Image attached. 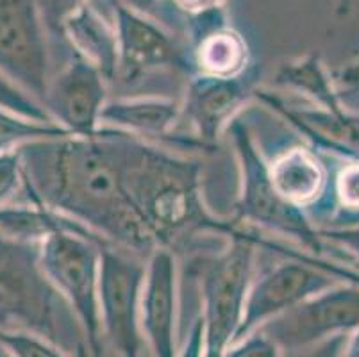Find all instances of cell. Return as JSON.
Instances as JSON below:
<instances>
[{
    "label": "cell",
    "instance_id": "obj_8",
    "mask_svg": "<svg viewBox=\"0 0 359 357\" xmlns=\"http://www.w3.org/2000/svg\"><path fill=\"white\" fill-rule=\"evenodd\" d=\"M145 263L147 260L115 245L102 248L100 318L106 346L118 357H145L152 352L140 322Z\"/></svg>",
    "mask_w": 359,
    "mask_h": 357
},
{
    "label": "cell",
    "instance_id": "obj_19",
    "mask_svg": "<svg viewBox=\"0 0 359 357\" xmlns=\"http://www.w3.org/2000/svg\"><path fill=\"white\" fill-rule=\"evenodd\" d=\"M191 61V75H213V77H236L252 67L247 39L224 25L188 41Z\"/></svg>",
    "mask_w": 359,
    "mask_h": 357
},
{
    "label": "cell",
    "instance_id": "obj_7",
    "mask_svg": "<svg viewBox=\"0 0 359 357\" xmlns=\"http://www.w3.org/2000/svg\"><path fill=\"white\" fill-rule=\"evenodd\" d=\"M272 248L288 255V260L276 264L252 281L245 299L243 316L234 342L259 329L269 320L311 299L320 291L336 286L339 277H351L352 281L359 283L355 275L334 264L324 267L315 257H308L299 252H285L283 247L276 243Z\"/></svg>",
    "mask_w": 359,
    "mask_h": 357
},
{
    "label": "cell",
    "instance_id": "obj_1",
    "mask_svg": "<svg viewBox=\"0 0 359 357\" xmlns=\"http://www.w3.org/2000/svg\"><path fill=\"white\" fill-rule=\"evenodd\" d=\"M18 154L24 202L70 216L143 260L159 248L127 193L116 129L38 140L22 145Z\"/></svg>",
    "mask_w": 359,
    "mask_h": 357
},
{
    "label": "cell",
    "instance_id": "obj_3",
    "mask_svg": "<svg viewBox=\"0 0 359 357\" xmlns=\"http://www.w3.org/2000/svg\"><path fill=\"white\" fill-rule=\"evenodd\" d=\"M0 330L27 332L68 357H91L83 325L40 263V243L0 231Z\"/></svg>",
    "mask_w": 359,
    "mask_h": 357
},
{
    "label": "cell",
    "instance_id": "obj_4",
    "mask_svg": "<svg viewBox=\"0 0 359 357\" xmlns=\"http://www.w3.org/2000/svg\"><path fill=\"white\" fill-rule=\"evenodd\" d=\"M257 234L240 227L227 247L195 260V279L201 291L204 323V357H222L234 342L243 316V306L254 281Z\"/></svg>",
    "mask_w": 359,
    "mask_h": 357
},
{
    "label": "cell",
    "instance_id": "obj_16",
    "mask_svg": "<svg viewBox=\"0 0 359 357\" xmlns=\"http://www.w3.org/2000/svg\"><path fill=\"white\" fill-rule=\"evenodd\" d=\"M254 98L285 118L286 123L302 134L316 152L359 159V116H352L347 111L329 113L316 106H292L266 90H257Z\"/></svg>",
    "mask_w": 359,
    "mask_h": 357
},
{
    "label": "cell",
    "instance_id": "obj_35",
    "mask_svg": "<svg viewBox=\"0 0 359 357\" xmlns=\"http://www.w3.org/2000/svg\"><path fill=\"white\" fill-rule=\"evenodd\" d=\"M0 357H13V353L9 352L8 346H6L2 342H0Z\"/></svg>",
    "mask_w": 359,
    "mask_h": 357
},
{
    "label": "cell",
    "instance_id": "obj_32",
    "mask_svg": "<svg viewBox=\"0 0 359 357\" xmlns=\"http://www.w3.org/2000/svg\"><path fill=\"white\" fill-rule=\"evenodd\" d=\"M120 4L127 6V8L135 9V11L143 13L147 16H152L161 4V0H118Z\"/></svg>",
    "mask_w": 359,
    "mask_h": 357
},
{
    "label": "cell",
    "instance_id": "obj_21",
    "mask_svg": "<svg viewBox=\"0 0 359 357\" xmlns=\"http://www.w3.org/2000/svg\"><path fill=\"white\" fill-rule=\"evenodd\" d=\"M74 136L55 122H36L0 107V154L20 149L22 145L38 140Z\"/></svg>",
    "mask_w": 359,
    "mask_h": 357
},
{
    "label": "cell",
    "instance_id": "obj_11",
    "mask_svg": "<svg viewBox=\"0 0 359 357\" xmlns=\"http://www.w3.org/2000/svg\"><path fill=\"white\" fill-rule=\"evenodd\" d=\"M109 4L118 36L120 61L116 81L130 86L145 75L165 68L184 72L190 77L188 43H182L174 32L166 31L152 16L127 8L118 0H109Z\"/></svg>",
    "mask_w": 359,
    "mask_h": 357
},
{
    "label": "cell",
    "instance_id": "obj_25",
    "mask_svg": "<svg viewBox=\"0 0 359 357\" xmlns=\"http://www.w3.org/2000/svg\"><path fill=\"white\" fill-rule=\"evenodd\" d=\"M0 342L8 346L13 357H68L57 346L27 332H6L0 330Z\"/></svg>",
    "mask_w": 359,
    "mask_h": 357
},
{
    "label": "cell",
    "instance_id": "obj_28",
    "mask_svg": "<svg viewBox=\"0 0 359 357\" xmlns=\"http://www.w3.org/2000/svg\"><path fill=\"white\" fill-rule=\"evenodd\" d=\"M90 2L91 0H43V18H47L48 24L54 25L61 32V25H63L65 20L72 13H75L79 8H83V6L90 4Z\"/></svg>",
    "mask_w": 359,
    "mask_h": 357
},
{
    "label": "cell",
    "instance_id": "obj_9",
    "mask_svg": "<svg viewBox=\"0 0 359 357\" xmlns=\"http://www.w3.org/2000/svg\"><path fill=\"white\" fill-rule=\"evenodd\" d=\"M359 329V284H336L259 327L288 357Z\"/></svg>",
    "mask_w": 359,
    "mask_h": 357
},
{
    "label": "cell",
    "instance_id": "obj_18",
    "mask_svg": "<svg viewBox=\"0 0 359 357\" xmlns=\"http://www.w3.org/2000/svg\"><path fill=\"white\" fill-rule=\"evenodd\" d=\"M61 34L70 43L72 52L93 65L107 83L116 81L120 52L115 22L104 18L90 2L65 20Z\"/></svg>",
    "mask_w": 359,
    "mask_h": 357
},
{
    "label": "cell",
    "instance_id": "obj_13",
    "mask_svg": "<svg viewBox=\"0 0 359 357\" xmlns=\"http://www.w3.org/2000/svg\"><path fill=\"white\" fill-rule=\"evenodd\" d=\"M107 81L93 65L72 52L57 74H52L43 106L55 123L74 136H91L100 129L107 98Z\"/></svg>",
    "mask_w": 359,
    "mask_h": 357
},
{
    "label": "cell",
    "instance_id": "obj_5",
    "mask_svg": "<svg viewBox=\"0 0 359 357\" xmlns=\"http://www.w3.org/2000/svg\"><path fill=\"white\" fill-rule=\"evenodd\" d=\"M225 134H229L240 172L233 220L241 227L272 232L295 241L315 257L322 254L324 241L320 240L318 229L304 209L290 204L277 193L269 172V159L257 147L249 126L238 116Z\"/></svg>",
    "mask_w": 359,
    "mask_h": 357
},
{
    "label": "cell",
    "instance_id": "obj_29",
    "mask_svg": "<svg viewBox=\"0 0 359 357\" xmlns=\"http://www.w3.org/2000/svg\"><path fill=\"white\" fill-rule=\"evenodd\" d=\"M177 357H204V323L201 314H197V318L191 322Z\"/></svg>",
    "mask_w": 359,
    "mask_h": 357
},
{
    "label": "cell",
    "instance_id": "obj_24",
    "mask_svg": "<svg viewBox=\"0 0 359 357\" xmlns=\"http://www.w3.org/2000/svg\"><path fill=\"white\" fill-rule=\"evenodd\" d=\"M24 202V172L18 149L0 154V208Z\"/></svg>",
    "mask_w": 359,
    "mask_h": 357
},
{
    "label": "cell",
    "instance_id": "obj_33",
    "mask_svg": "<svg viewBox=\"0 0 359 357\" xmlns=\"http://www.w3.org/2000/svg\"><path fill=\"white\" fill-rule=\"evenodd\" d=\"M341 357H359V329L348 334Z\"/></svg>",
    "mask_w": 359,
    "mask_h": 357
},
{
    "label": "cell",
    "instance_id": "obj_30",
    "mask_svg": "<svg viewBox=\"0 0 359 357\" xmlns=\"http://www.w3.org/2000/svg\"><path fill=\"white\" fill-rule=\"evenodd\" d=\"M348 334H339L334 338H329L325 342L318 343L316 346L304 350V352L295 353L292 357H341L345 349V343H347Z\"/></svg>",
    "mask_w": 359,
    "mask_h": 357
},
{
    "label": "cell",
    "instance_id": "obj_26",
    "mask_svg": "<svg viewBox=\"0 0 359 357\" xmlns=\"http://www.w3.org/2000/svg\"><path fill=\"white\" fill-rule=\"evenodd\" d=\"M222 357H288L272 338L256 329L245 338L231 343Z\"/></svg>",
    "mask_w": 359,
    "mask_h": 357
},
{
    "label": "cell",
    "instance_id": "obj_22",
    "mask_svg": "<svg viewBox=\"0 0 359 357\" xmlns=\"http://www.w3.org/2000/svg\"><path fill=\"white\" fill-rule=\"evenodd\" d=\"M324 204H329V208L325 209L324 216H327L331 213V208H334L336 204L339 206L341 213L347 211L345 216V222H352L354 218L359 216V161L348 163V165L341 166L339 172L336 173L334 179L329 184L327 193L311 211L308 213L309 218L316 215L320 209L324 208ZM322 216V218H324Z\"/></svg>",
    "mask_w": 359,
    "mask_h": 357
},
{
    "label": "cell",
    "instance_id": "obj_15",
    "mask_svg": "<svg viewBox=\"0 0 359 357\" xmlns=\"http://www.w3.org/2000/svg\"><path fill=\"white\" fill-rule=\"evenodd\" d=\"M182 118V102L172 97L159 95H138V97H118L107 100L100 114V127H111L154 145L168 143L174 149L202 150V145L195 136L175 134L179 120Z\"/></svg>",
    "mask_w": 359,
    "mask_h": 357
},
{
    "label": "cell",
    "instance_id": "obj_23",
    "mask_svg": "<svg viewBox=\"0 0 359 357\" xmlns=\"http://www.w3.org/2000/svg\"><path fill=\"white\" fill-rule=\"evenodd\" d=\"M0 107L11 111V113L20 114V116L31 118V120H36V122H54L48 111L45 109V106L38 98L27 93L24 88L18 86L15 81H11L2 72H0Z\"/></svg>",
    "mask_w": 359,
    "mask_h": 357
},
{
    "label": "cell",
    "instance_id": "obj_10",
    "mask_svg": "<svg viewBox=\"0 0 359 357\" xmlns=\"http://www.w3.org/2000/svg\"><path fill=\"white\" fill-rule=\"evenodd\" d=\"M36 0H0V72L43 104L50 52Z\"/></svg>",
    "mask_w": 359,
    "mask_h": 357
},
{
    "label": "cell",
    "instance_id": "obj_12",
    "mask_svg": "<svg viewBox=\"0 0 359 357\" xmlns=\"http://www.w3.org/2000/svg\"><path fill=\"white\" fill-rule=\"evenodd\" d=\"M256 65L236 77H213L194 74L186 83L182 98V116L190 122L194 136L210 150L225 134L229 123L240 116L245 104L257 91Z\"/></svg>",
    "mask_w": 359,
    "mask_h": 357
},
{
    "label": "cell",
    "instance_id": "obj_6",
    "mask_svg": "<svg viewBox=\"0 0 359 357\" xmlns=\"http://www.w3.org/2000/svg\"><path fill=\"white\" fill-rule=\"evenodd\" d=\"M104 247L72 231L54 232L40 243L41 268L83 325L91 357H102L109 350L104 342L99 297Z\"/></svg>",
    "mask_w": 359,
    "mask_h": 357
},
{
    "label": "cell",
    "instance_id": "obj_20",
    "mask_svg": "<svg viewBox=\"0 0 359 357\" xmlns=\"http://www.w3.org/2000/svg\"><path fill=\"white\" fill-rule=\"evenodd\" d=\"M273 84L285 90L295 91L300 97H306L313 106L325 109L329 113H341L339 95L334 90L331 75L325 70L318 54L299 55L280 65L273 77Z\"/></svg>",
    "mask_w": 359,
    "mask_h": 357
},
{
    "label": "cell",
    "instance_id": "obj_17",
    "mask_svg": "<svg viewBox=\"0 0 359 357\" xmlns=\"http://www.w3.org/2000/svg\"><path fill=\"white\" fill-rule=\"evenodd\" d=\"M272 182L286 202L311 211L327 193L331 175L318 152L311 147L293 145L269 161Z\"/></svg>",
    "mask_w": 359,
    "mask_h": 357
},
{
    "label": "cell",
    "instance_id": "obj_14",
    "mask_svg": "<svg viewBox=\"0 0 359 357\" xmlns=\"http://www.w3.org/2000/svg\"><path fill=\"white\" fill-rule=\"evenodd\" d=\"M140 322L156 357L179 356V264L172 248L159 247L147 257Z\"/></svg>",
    "mask_w": 359,
    "mask_h": 357
},
{
    "label": "cell",
    "instance_id": "obj_31",
    "mask_svg": "<svg viewBox=\"0 0 359 357\" xmlns=\"http://www.w3.org/2000/svg\"><path fill=\"white\" fill-rule=\"evenodd\" d=\"M174 2L188 15H191V13L205 11V9L224 8L225 0H174Z\"/></svg>",
    "mask_w": 359,
    "mask_h": 357
},
{
    "label": "cell",
    "instance_id": "obj_27",
    "mask_svg": "<svg viewBox=\"0 0 359 357\" xmlns=\"http://www.w3.org/2000/svg\"><path fill=\"white\" fill-rule=\"evenodd\" d=\"M318 236L320 240L324 241V245L332 243L336 247L345 248L359 261V225H354V227L318 229Z\"/></svg>",
    "mask_w": 359,
    "mask_h": 357
},
{
    "label": "cell",
    "instance_id": "obj_2",
    "mask_svg": "<svg viewBox=\"0 0 359 357\" xmlns=\"http://www.w3.org/2000/svg\"><path fill=\"white\" fill-rule=\"evenodd\" d=\"M130 202L159 247L179 250L205 232L231 238L241 225L215 216L202 195V161L116 129Z\"/></svg>",
    "mask_w": 359,
    "mask_h": 357
},
{
    "label": "cell",
    "instance_id": "obj_34",
    "mask_svg": "<svg viewBox=\"0 0 359 357\" xmlns=\"http://www.w3.org/2000/svg\"><path fill=\"white\" fill-rule=\"evenodd\" d=\"M352 0H339L338 2V13H347L351 8Z\"/></svg>",
    "mask_w": 359,
    "mask_h": 357
}]
</instances>
